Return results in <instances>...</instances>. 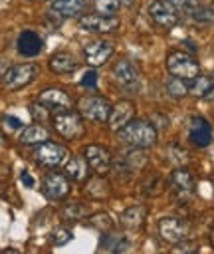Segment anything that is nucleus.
Listing matches in <instances>:
<instances>
[{"label": "nucleus", "instance_id": "6e6552de", "mask_svg": "<svg viewBox=\"0 0 214 254\" xmlns=\"http://www.w3.org/2000/svg\"><path fill=\"white\" fill-rule=\"evenodd\" d=\"M188 230H190L188 222L182 220V218H176V216H166V218H162V220L159 222V234H160V238H162L164 242H168V244H178V242H182V240L186 238Z\"/></svg>", "mask_w": 214, "mask_h": 254}, {"label": "nucleus", "instance_id": "f3484780", "mask_svg": "<svg viewBox=\"0 0 214 254\" xmlns=\"http://www.w3.org/2000/svg\"><path fill=\"white\" fill-rule=\"evenodd\" d=\"M16 48H18V52H20L22 56L34 58V56H38V54L42 52L44 40H42V36H40L38 32H34V30H24V32H20V36H18Z\"/></svg>", "mask_w": 214, "mask_h": 254}, {"label": "nucleus", "instance_id": "f257e3e1", "mask_svg": "<svg viewBox=\"0 0 214 254\" xmlns=\"http://www.w3.org/2000/svg\"><path fill=\"white\" fill-rule=\"evenodd\" d=\"M119 139L133 149H149L157 143V127L145 119H131L123 129H119Z\"/></svg>", "mask_w": 214, "mask_h": 254}, {"label": "nucleus", "instance_id": "f704fd0d", "mask_svg": "<svg viewBox=\"0 0 214 254\" xmlns=\"http://www.w3.org/2000/svg\"><path fill=\"white\" fill-rule=\"evenodd\" d=\"M2 123H4V127H8L10 131H14V129H22V127H24L22 121H20L18 117H14V115H4V117H2Z\"/></svg>", "mask_w": 214, "mask_h": 254}, {"label": "nucleus", "instance_id": "393cba45", "mask_svg": "<svg viewBox=\"0 0 214 254\" xmlns=\"http://www.w3.org/2000/svg\"><path fill=\"white\" fill-rule=\"evenodd\" d=\"M166 93H168L170 97H174V99H180V97H184V95L188 93V85L184 83L182 77L170 75V77L166 79Z\"/></svg>", "mask_w": 214, "mask_h": 254}, {"label": "nucleus", "instance_id": "f8f14e48", "mask_svg": "<svg viewBox=\"0 0 214 254\" xmlns=\"http://www.w3.org/2000/svg\"><path fill=\"white\" fill-rule=\"evenodd\" d=\"M113 44L105 42V40H95L91 44L85 46L83 50V56H85V64L91 65V67H97V65H103L111 56H113Z\"/></svg>", "mask_w": 214, "mask_h": 254}, {"label": "nucleus", "instance_id": "4c0bfd02", "mask_svg": "<svg viewBox=\"0 0 214 254\" xmlns=\"http://www.w3.org/2000/svg\"><path fill=\"white\" fill-rule=\"evenodd\" d=\"M135 0H121V4H125V6H131Z\"/></svg>", "mask_w": 214, "mask_h": 254}, {"label": "nucleus", "instance_id": "1a4fd4ad", "mask_svg": "<svg viewBox=\"0 0 214 254\" xmlns=\"http://www.w3.org/2000/svg\"><path fill=\"white\" fill-rule=\"evenodd\" d=\"M79 26L87 32H97V34H109L113 30L119 28V18L115 14L107 16V14H83L79 18Z\"/></svg>", "mask_w": 214, "mask_h": 254}, {"label": "nucleus", "instance_id": "2eb2a0df", "mask_svg": "<svg viewBox=\"0 0 214 254\" xmlns=\"http://www.w3.org/2000/svg\"><path fill=\"white\" fill-rule=\"evenodd\" d=\"M83 157L87 159V163H89V167L95 171V173H99V175H103V173H107L109 169H111V153L105 149V147H101V145H87L85 149H83Z\"/></svg>", "mask_w": 214, "mask_h": 254}, {"label": "nucleus", "instance_id": "4be33fe9", "mask_svg": "<svg viewBox=\"0 0 214 254\" xmlns=\"http://www.w3.org/2000/svg\"><path fill=\"white\" fill-rule=\"evenodd\" d=\"M48 139H50V133L44 127V123H34V125L24 127V131L20 135V143L22 145H40V143H44Z\"/></svg>", "mask_w": 214, "mask_h": 254}, {"label": "nucleus", "instance_id": "cd10ccee", "mask_svg": "<svg viewBox=\"0 0 214 254\" xmlns=\"http://www.w3.org/2000/svg\"><path fill=\"white\" fill-rule=\"evenodd\" d=\"M89 224H91L93 228L101 230V232H107V230H111L113 220H111V216H109L107 212H97V214H93V216L89 218Z\"/></svg>", "mask_w": 214, "mask_h": 254}, {"label": "nucleus", "instance_id": "c85d7f7f", "mask_svg": "<svg viewBox=\"0 0 214 254\" xmlns=\"http://www.w3.org/2000/svg\"><path fill=\"white\" fill-rule=\"evenodd\" d=\"M71 238H73V234H71V230L65 228V226H59V228H55V230L50 234V240H52L54 246H63V244H67Z\"/></svg>", "mask_w": 214, "mask_h": 254}, {"label": "nucleus", "instance_id": "2f4dec72", "mask_svg": "<svg viewBox=\"0 0 214 254\" xmlns=\"http://www.w3.org/2000/svg\"><path fill=\"white\" fill-rule=\"evenodd\" d=\"M30 111H32V117L38 121V123H46L50 119V113H48V107L40 101V103H32L30 105Z\"/></svg>", "mask_w": 214, "mask_h": 254}, {"label": "nucleus", "instance_id": "c756f323", "mask_svg": "<svg viewBox=\"0 0 214 254\" xmlns=\"http://www.w3.org/2000/svg\"><path fill=\"white\" fill-rule=\"evenodd\" d=\"M166 155H168V161L174 165H186L188 163V153L184 149H180L178 145H170Z\"/></svg>", "mask_w": 214, "mask_h": 254}, {"label": "nucleus", "instance_id": "9d476101", "mask_svg": "<svg viewBox=\"0 0 214 254\" xmlns=\"http://www.w3.org/2000/svg\"><path fill=\"white\" fill-rule=\"evenodd\" d=\"M149 16L159 28H172L178 22V10L170 0H157L149 6Z\"/></svg>", "mask_w": 214, "mask_h": 254}, {"label": "nucleus", "instance_id": "a878e982", "mask_svg": "<svg viewBox=\"0 0 214 254\" xmlns=\"http://www.w3.org/2000/svg\"><path fill=\"white\" fill-rule=\"evenodd\" d=\"M89 212V208L83 204V202H69L65 208H63V216L67 220H81L85 218Z\"/></svg>", "mask_w": 214, "mask_h": 254}, {"label": "nucleus", "instance_id": "bb28decb", "mask_svg": "<svg viewBox=\"0 0 214 254\" xmlns=\"http://www.w3.org/2000/svg\"><path fill=\"white\" fill-rule=\"evenodd\" d=\"M93 8L99 14H117V10L121 8V0H93Z\"/></svg>", "mask_w": 214, "mask_h": 254}, {"label": "nucleus", "instance_id": "ddd939ff", "mask_svg": "<svg viewBox=\"0 0 214 254\" xmlns=\"http://www.w3.org/2000/svg\"><path fill=\"white\" fill-rule=\"evenodd\" d=\"M133 115H135V105H133V101L121 99L119 103H115V105L111 107L109 117H107V125H109L111 131H119V129H123V127L133 119Z\"/></svg>", "mask_w": 214, "mask_h": 254}, {"label": "nucleus", "instance_id": "72a5a7b5", "mask_svg": "<svg viewBox=\"0 0 214 254\" xmlns=\"http://www.w3.org/2000/svg\"><path fill=\"white\" fill-rule=\"evenodd\" d=\"M79 85H81V87H95V85H97V71H95L93 67H91V69H87V71L83 73V77H81Z\"/></svg>", "mask_w": 214, "mask_h": 254}, {"label": "nucleus", "instance_id": "7c9ffc66", "mask_svg": "<svg viewBox=\"0 0 214 254\" xmlns=\"http://www.w3.org/2000/svg\"><path fill=\"white\" fill-rule=\"evenodd\" d=\"M170 2L174 4V8L178 12H186V14H190L202 6V0H170Z\"/></svg>", "mask_w": 214, "mask_h": 254}, {"label": "nucleus", "instance_id": "20e7f679", "mask_svg": "<svg viewBox=\"0 0 214 254\" xmlns=\"http://www.w3.org/2000/svg\"><path fill=\"white\" fill-rule=\"evenodd\" d=\"M36 73H38V65L36 64H16V65L6 69L4 77H2V85L6 89H10V91H16V89L32 83Z\"/></svg>", "mask_w": 214, "mask_h": 254}, {"label": "nucleus", "instance_id": "58836bf2", "mask_svg": "<svg viewBox=\"0 0 214 254\" xmlns=\"http://www.w3.org/2000/svg\"><path fill=\"white\" fill-rule=\"evenodd\" d=\"M2 143H4V137H2V133H0V145H2Z\"/></svg>", "mask_w": 214, "mask_h": 254}, {"label": "nucleus", "instance_id": "39448f33", "mask_svg": "<svg viewBox=\"0 0 214 254\" xmlns=\"http://www.w3.org/2000/svg\"><path fill=\"white\" fill-rule=\"evenodd\" d=\"M113 79L117 81V85L125 93H137L141 89V79H139L137 67L129 60H125V58L115 62V65H113Z\"/></svg>", "mask_w": 214, "mask_h": 254}, {"label": "nucleus", "instance_id": "4468645a", "mask_svg": "<svg viewBox=\"0 0 214 254\" xmlns=\"http://www.w3.org/2000/svg\"><path fill=\"white\" fill-rule=\"evenodd\" d=\"M168 185L174 192L176 198L180 200H186L190 194H192V187H194V177L190 171L186 169H174L170 173V179H168Z\"/></svg>", "mask_w": 214, "mask_h": 254}, {"label": "nucleus", "instance_id": "5701e85b", "mask_svg": "<svg viewBox=\"0 0 214 254\" xmlns=\"http://www.w3.org/2000/svg\"><path fill=\"white\" fill-rule=\"evenodd\" d=\"M145 218H147V208L145 206H129L121 214V224L129 230H139L145 224Z\"/></svg>", "mask_w": 214, "mask_h": 254}, {"label": "nucleus", "instance_id": "a211bd4d", "mask_svg": "<svg viewBox=\"0 0 214 254\" xmlns=\"http://www.w3.org/2000/svg\"><path fill=\"white\" fill-rule=\"evenodd\" d=\"M40 101L46 107H52V109H57V111H65V109H69L73 105V99L69 97V93L63 91V89H57V87L44 89L40 93Z\"/></svg>", "mask_w": 214, "mask_h": 254}, {"label": "nucleus", "instance_id": "473e14b6", "mask_svg": "<svg viewBox=\"0 0 214 254\" xmlns=\"http://www.w3.org/2000/svg\"><path fill=\"white\" fill-rule=\"evenodd\" d=\"M190 16L196 20V22H204V24H212L214 26V12L208 10V8H196L194 12H190Z\"/></svg>", "mask_w": 214, "mask_h": 254}, {"label": "nucleus", "instance_id": "7ed1b4c3", "mask_svg": "<svg viewBox=\"0 0 214 254\" xmlns=\"http://www.w3.org/2000/svg\"><path fill=\"white\" fill-rule=\"evenodd\" d=\"M166 69L170 75H176L182 79H192L198 75L200 65L192 56H188L184 52H170L166 58Z\"/></svg>", "mask_w": 214, "mask_h": 254}, {"label": "nucleus", "instance_id": "c9c22d12", "mask_svg": "<svg viewBox=\"0 0 214 254\" xmlns=\"http://www.w3.org/2000/svg\"><path fill=\"white\" fill-rule=\"evenodd\" d=\"M22 183H24L26 187H30V189L34 187V179H32V175H30L28 171H22Z\"/></svg>", "mask_w": 214, "mask_h": 254}, {"label": "nucleus", "instance_id": "aec40b11", "mask_svg": "<svg viewBox=\"0 0 214 254\" xmlns=\"http://www.w3.org/2000/svg\"><path fill=\"white\" fill-rule=\"evenodd\" d=\"M65 175L73 181V183H85L87 175H89V163L85 157L81 155H71L69 161L65 163Z\"/></svg>", "mask_w": 214, "mask_h": 254}, {"label": "nucleus", "instance_id": "e433bc0d", "mask_svg": "<svg viewBox=\"0 0 214 254\" xmlns=\"http://www.w3.org/2000/svg\"><path fill=\"white\" fill-rule=\"evenodd\" d=\"M206 99H208V101H214V83H212V87H210V91H208Z\"/></svg>", "mask_w": 214, "mask_h": 254}, {"label": "nucleus", "instance_id": "f03ea898", "mask_svg": "<svg viewBox=\"0 0 214 254\" xmlns=\"http://www.w3.org/2000/svg\"><path fill=\"white\" fill-rule=\"evenodd\" d=\"M52 123H54L55 133H57L59 137L67 139V141L79 139V137L83 135V131H85L81 113H75V111H69V109L59 111V113L52 119Z\"/></svg>", "mask_w": 214, "mask_h": 254}, {"label": "nucleus", "instance_id": "0eeeda50", "mask_svg": "<svg viewBox=\"0 0 214 254\" xmlns=\"http://www.w3.org/2000/svg\"><path fill=\"white\" fill-rule=\"evenodd\" d=\"M34 157H36L38 165H42V167H59L67 157V151H65L63 145L54 143V141L48 139V141L38 145Z\"/></svg>", "mask_w": 214, "mask_h": 254}, {"label": "nucleus", "instance_id": "423d86ee", "mask_svg": "<svg viewBox=\"0 0 214 254\" xmlns=\"http://www.w3.org/2000/svg\"><path fill=\"white\" fill-rule=\"evenodd\" d=\"M77 109L83 117L91 119V121H97V123H103L107 121L109 117V111H111V105L105 97L101 95H87L83 97L79 103H77Z\"/></svg>", "mask_w": 214, "mask_h": 254}, {"label": "nucleus", "instance_id": "6ab92c4d", "mask_svg": "<svg viewBox=\"0 0 214 254\" xmlns=\"http://www.w3.org/2000/svg\"><path fill=\"white\" fill-rule=\"evenodd\" d=\"M48 67L57 73V75H65V73H71L79 67V62L73 54L69 52H55L50 60H48Z\"/></svg>", "mask_w": 214, "mask_h": 254}, {"label": "nucleus", "instance_id": "9b49d317", "mask_svg": "<svg viewBox=\"0 0 214 254\" xmlns=\"http://www.w3.org/2000/svg\"><path fill=\"white\" fill-rule=\"evenodd\" d=\"M44 194L50 200H63L69 194V181L67 175L61 173H48L44 177Z\"/></svg>", "mask_w": 214, "mask_h": 254}, {"label": "nucleus", "instance_id": "b1692460", "mask_svg": "<svg viewBox=\"0 0 214 254\" xmlns=\"http://www.w3.org/2000/svg\"><path fill=\"white\" fill-rule=\"evenodd\" d=\"M212 83H214V75H200V73H198L196 77L190 79L188 93L194 95V97H202V99H206V95H208Z\"/></svg>", "mask_w": 214, "mask_h": 254}, {"label": "nucleus", "instance_id": "dca6fc26", "mask_svg": "<svg viewBox=\"0 0 214 254\" xmlns=\"http://www.w3.org/2000/svg\"><path fill=\"white\" fill-rule=\"evenodd\" d=\"M188 139H190V143L194 145V147H208L210 145V141H212V127H210V123L204 119V117H200V115H196V117H192V121H190V131H188Z\"/></svg>", "mask_w": 214, "mask_h": 254}, {"label": "nucleus", "instance_id": "412c9836", "mask_svg": "<svg viewBox=\"0 0 214 254\" xmlns=\"http://www.w3.org/2000/svg\"><path fill=\"white\" fill-rule=\"evenodd\" d=\"M89 0H54L52 2V12L57 14L59 18H73L85 10Z\"/></svg>", "mask_w": 214, "mask_h": 254}]
</instances>
